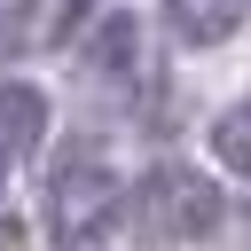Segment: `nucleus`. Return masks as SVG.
I'll return each mask as SVG.
<instances>
[{"mask_svg":"<svg viewBox=\"0 0 251 251\" xmlns=\"http://www.w3.org/2000/svg\"><path fill=\"white\" fill-rule=\"evenodd\" d=\"M243 16H251V0H165V31L188 47H220Z\"/></svg>","mask_w":251,"mask_h":251,"instance_id":"4","label":"nucleus"},{"mask_svg":"<svg viewBox=\"0 0 251 251\" xmlns=\"http://www.w3.org/2000/svg\"><path fill=\"white\" fill-rule=\"evenodd\" d=\"M118 220V180H110V165H94V157H71L55 180H47V227H55V243H94L102 227Z\"/></svg>","mask_w":251,"mask_h":251,"instance_id":"2","label":"nucleus"},{"mask_svg":"<svg viewBox=\"0 0 251 251\" xmlns=\"http://www.w3.org/2000/svg\"><path fill=\"white\" fill-rule=\"evenodd\" d=\"M212 157H220L227 173H251V94L212 118Z\"/></svg>","mask_w":251,"mask_h":251,"instance_id":"7","label":"nucleus"},{"mask_svg":"<svg viewBox=\"0 0 251 251\" xmlns=\"http://www.w3.org/2000/svg\"><path fill=\"white\" fill-rule=\"evenodd\" d=\"M86 71H94V78H133V71H141V24H133L126 8L102 16L94 47H86Z\"/></svg>","mask_w":251,"mask_h":251,"instance_id":"6","label":"nucleus"},{"mask_svg":"<svg viewBox=\"0 0 251 251\" xmlns=\"http://www.w3.org/2000/svg\"><path fill=\"white\" fill-rule=\"evenodd\" d=\"M39 133H47V102H39V86H0V173L8 165H24L31 149H39Z\"/></svg>","mask_w":251,"mask_h":251,"instance_id":"3","label":"nucleus"},{"mask_svg":"<svg viewBox=\"0 0 251 251\" xmlns=\"http://www.w3.org/2000/svg\"><path fill=\"white\" fill-rule=\"evenodd\" d=\"M86 0H0V24H8V47H47L78 24Z\"/></svg>","mask_w":251,"mask_h":251,"instance_id":"5","label":"nucleus"},{"mask_svg":"<svg viewBox=\"0 0 251 251\" xmlns=\"http://www.w3.org/2000/svg\"><path fill=\"white\" fill-rule=\"evenodd\" d=\"M0 251H24V227L16 220H0Z\"/></svg>","mask_w":251,"mask_h":251,"instance_id":"8","label":"nucleus"},{"mask_svg":"<svg viewBox=\"0 0 251 251\" xmlns=\"http://www.w3.org/2000/svg\"><path fill=\"white\" fill-rule=\"evenodd\" d=\"M133 227H141L149 243H196V235H212V227H220V188H212V173H196V165H157V173L133 188Z\"/></svg>","mask_w":251,"mask_h":251,"instance_id":"1","label":"nucleus"}]
</instances>
